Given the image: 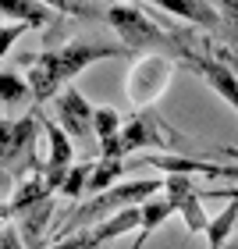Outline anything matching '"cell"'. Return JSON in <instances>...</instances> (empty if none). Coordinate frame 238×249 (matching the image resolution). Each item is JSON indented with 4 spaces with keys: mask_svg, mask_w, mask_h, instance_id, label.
<instances>
[{
    "mask_svg": "<svg viewBox=\"0 0 238 249\" xmlns=\"http://www.w3.org/2000/svg\"><path fill=\"white\" fill-rule=\"evenodd\" d=\"M210 57L221 61L231 75H238V47H231V43L228 47H224V43H210Z\"/></svg>",
    "mask_w": 238,
    "mask_h": 249,
    "instance_id": "24",
    "label": "cell"
},
{
    "mask_svg": "<svg viewBox=\"0 0 238 249\" xmlns=\"http://www.w3.org/2000/svg\"><path fill=\"white\" fill-rule=\"evenodd\" d=\"M164 192H167V199L174 203V210L181 213L185 228H188L192 235H206L210 217H206V210H203V203H199L196 182H192L188 175H167V178H164Z\"/></svg>",
    "mask_w": 238,
    "mask_h": 249,
    "instance_id": "9",
    "label": "cell"
},
{
    "mask_svg": "<svg viewBox=\"0 0 238 249\" xmlns=\"http://www.w3.org/2000/svg\"><path fill=\"white\" fill-rule=\"evenodd\" d=\"M178 71L174 57H164V53H146L132 64L128 71V100L135 110H150V104L160 100V93L171 86V78Z\"/></svg>",
    "mask_w": 238,
    "mask_h": 249,
    "instance_id": "5",
    "label": "cell"
},
{
    "mask_svg": "<svg viewBox=\"0 0 238 249\" xmlns=\"http://www.w3.org/2000/svg\"><path fill=\"white\" fill-rule=\"evenodd\" d=\"M0 11L7 21H21L29 29H47L53 21V11L39 0H0Z\"/></svg>",
    "mask_w": 238,
    "mask_h": 249,
    "instance_id": "14",
    "label": "cell"
},
{
    "mask_svg": "<svg viewBox=\"0 0 238 249\" xmlns=\"http://www.w3.org/2000/svg\"><path fill=\"white\" fill-rule=\"evenodd\" d=\"M50 196H57V192H50L47 178H43V175H29L25 182H21V185L15 189L11 203L4 207V221H15V217H21L25 210L39 207V203H43V199H50Z\"/></svg>",
    "mask_w": 238,
    "mask_h": 249,
    "instance_id": "13",
    "label": "cell"
},
{
    "mask_svg": "<svg viewBox=\"0 0 238 249\" xmlns=\"http://www.w3.org/2000/svg\"><path fill=\"white\" fill-rule=\"evenodd\" d=\"M43 132V114L32 110L25 118H7L0 124V164L7 167L15 178L25 182V175H43V164L39 153H36V139Z\"/></svg>",
    "mask_w": 238,
    "mask_h": 249,
    "instance_id": "4",
    "label": "cell"
},
{
    "mask_svg": "<svg viewBox=\"0 0 238 249\" xmlns=\"http://www.w3.org/2000/svg\"><path fill=\"white\" fill-rule=\"evenodd\" d=\"M150 4L167 11V15H174V18H181V21H188V25H199L203 32H210V36H228L221 7H213L210 0H150Z\"/></svg>",
    "mask_w": 238,
    "mask_h": 249,
    "instance_id": "11",
    "label": "cell"
},
{
    "mask_svg": "<svg viewBox=\"0 0 238 249\" xmlns=\"http://www.w3.org/2000/svg\"><path fill=\"white\" fill-rule=\"evenodd\" d=\"M139 224H142V207H128V210H121V213H114V217H107V221H100L96 228H89L96 235L100 242H114L118 235H124V231H139Z\"/></svg>",
    "mask_w": 238,
    "mask_h": 249,
    "instance_id": "17",
    "label": "cell"
},
{
    "mask_svg": "<svg viewBox=\"0 0 238 249\" xmlns=\"http://www.w3.org/2000/svg\"><path fill=\"white\" fill-rule=\"evenodd\" d=\"M93 128H96V139H114V135H121V114L114 107H96V118H93Z\"/></svg>",
    "mask_w": 238,
    "mask_h": 249,
    "instance_id": "22",
    "label": "cell"
},
{
    "mask_svg": "<svg viewBox=\"0 0 238 249\" xmlns=\"http://www.w3.org/2000/svg\"><path fill=\"white\" fill-rule=\"evenodd\" d=\"M0 242H4V249H25V242H21V231L15 228V224H4V235H0Z\"/></svg>",
    "mask_w": 238,
    "mask_h": 249,
    "instance_id": "28",
    "label": "cell"
},
{
    "mask_svg": "<svg viewBox=\"0 0 238 249\" xmlns=\"http://www.w3.org/2000/svg\"><path fill=\"white\" fill-rule=\"evenodd\" d=\"M103 18L114 25V32L124 43V50H135L139 57H146V53H164V57H174V61H185L188 57L185 43H181L174 32H167L160 21H153L142 7L114 4Z\"/></svg>",
    "mask_w": 238,
    "mask_h": 249,
    "instance_id": "2",
    "label": "cell"
},
{
    "mask_svg": "<svg viewBox=\"0 0 238 249\" xmlns=\"http://www.w3.org/2000/svg\"><path fill=\"white\" fill-rule=\"evenodd\" d=\"M53 196L50 199H43L39 207H32V210H25L21 213V242H25V249H39L43 246V235H47V228H50V217H53Z\"/></svg>",
    "mask_w": 238,
    "mask_h": 249,
    "instance_id": "15",
    "label": "cell"
},
{
    "mask_svg": "<svg viewBox=\"0 0 238 249\" xmlns=\"http://www.w3.org/2000/svg\"><path fill=\"white\" fill-rule=\"evenodd\" d=\"M29 96H32L29 78H21L15 68H4V75H0V100H4V107H18Z\"/></svg>",
    "mask_w": 238,
    "mask_h": 249,
    "instance_id": "20",
    "label": "cell"
},
{
    "mask_svg": "<svg viewBox=\"0 0 238 249\" xmlns=\"http://www.w3.org/2000/svg\"><path fill=\"white\" fill-rule=\"evenodd\" d=\"M235 224H238V203L231 199L228 207L210 221V228H206V249H224V246H228Z\"/></svg>",
    "mask_w": 238,
    "mask_h": 249,
    "instance_id": "18",
    "label": "cell"
},
{
    "mask_svg": "<svg viewBox=\"0 0 238 249\" xmlns=\"http://www.w3.org/2000/svg\"><path fill=\"white\" fill-rule=\"evenodd\" d=\"M185 61H188V68L196 75L206 78V86L213 89V93H217L221 100H228V104L238 110V75H231L228 68H224L221 61H213L210 53H199V50H192V47H188V57Z\"/></svg>",
    "mask_w": 238,
    "mask_h": 249,
    "instance_id": "12",
    "label": "cell"
},
{
    "mask_svg": "<svg viewBox=\"0 0 238 249\" xmlns=\"http://www.w3.org/2000/svg\"><path fill=\"white\" fill-rule=\"evenodd\" d=\"M53 114H57V124L71 135V139H89V135H96V128H93L96 107L89 104L78 89H64V93L53 100Z\"/></svg>",
    "mask_w": 238,
    "mask_h": 249,
    "instance_id": "10",
    "label": "cell"
},
{
    "mask_svg": "<svg viewBox=\"0 0 238 249\" xmlns=\"http://www.w3.org/2000/svg\"><path fill=\"white\" fill-rule=\"evenodd\" d=\"M124 47L114 43H96V39H71L64 47H47L43 53H25L29 64V86H32V100L47 104L57 96V89L68 86L78 71H85L89 64L107 61V57H121Z\"/></svg>",
    "mask_w": 238,
    "mask_h": 249,
    "instance_id": "1",
    "label": "cell"
},
{
    "mask_svg": "<svg viewBox=\"0 0 238 249\" xmlns=\"http://www.w3.org/2000/svg\"><path fill=\"white\" fill-rule=\"evenodd\" d=\"M43 135H47V164H43V178H47L50 192H61L64 178L71 175L75 167V146H71V135L53 118H43Z\"/></svg>",
    "mask_w": 238,
    "mask_h": 249,
    "instance_id": "8",
    "label": "cell"
},
{
    "mask_svg": "<svg viewBox=\"0 0 238 249\" xmlns=\"http://www.w3.org/2000/svg\"><path fill=\"white\" fill-rule=\"evenodd\" d=\"M203 196H217V199H228V203L235 199V203H238V185H235V189H206Z\"/></svg>",
    "mask_w": 238,
    "mask_h": 249,
    "instance_id": "29",
    "label": "cell"
},
{
    "mask_svg": "<svg viewBox=\"0 0 238 249\" xmlns=\"http://www.w3.org/2000/svg\"><path fill=\"white\" fill-rule=\"evenodd\" d=\"M39 4H47L50 11H57V15H75V18H96V11L82 4V0H39Z\"/></svg>",
    "mask_w": 238,
    "mask_h": 249,
    "instance_id": "23",
    "label": "cell"
},
{
    "mask_svg": "<svg viewBox=\"0 0 238 249\" xmlns=\"http://www.w3.org/2000/svg\"><path fill=\"white\" fill-rule=\"evenodd\" d=\"M174 203L171 199H146L142 203V224H139V231H135V242H132V249H142L146 242H150V235L160 228V224L167 221V217H174Z\"/></svg>",
    "mask_w": 238,
    "mask_h": 249,
    "instance_id": "16",
    "label": "cell"
},
{
    "mask_svg": "<svg viewBox=\"0 0 238 249\" xmlns=\"http://www.w3.org/2000/svg\"><path fill=\"white\" fill-rule=\"evenodd\" d=\"M128 171V160H110V157H100L96 167H93V178H89V192L93 196H100V192L114 189L118 178Z\"/></svg>",
    "mask_w": 238,
    "mask_h": 249,
    "instance_id": "19",
    "label": "cell"
},
{
    "mask_svg": "<svg viewBox=\"0 0 238 249\" xmlns=\"http://www.w3.org/2000/svg\"><path fill=\"white\" fill-rule=\"evenodd\" d=\"M164 189L160 178H139V182H118L114 189H107V192H100V196H93L89 203H78V207L71 210V217H68L61 224V235L64 239H71V235L82 228H89V224H96L100 221H107V217H114V213L121 210H128V207H142L146 199H153L156 192Z\"/></svg>",
    "mask_w": 238,
    "mask_h": 249,
    "instance_id": "3",
    "label": "cell"
},
{
    "mask_svg": "<svg viewBox=\"0 0 238 249\" xmlns=\"http://www.w3.org/2000/svg\"><path fill=\"white\" fill-rule=\"evenodd\" d=\"M132 167H153L164 175H206V178H228L238 182V164H217V160H203V157H181V153H139L135 160H128Z\"/></svg>",
    "mask_w": 238,
    "mask_h": 249,
    "instance_id": "7",
    "label": "cell"
},
{
    "mask_svg": "<svg viewBox=\"0 0 238 249\" xmlns=\"http://www.w3.org/2000/svg\"><path fill=\"white\" fill-rule=\"evenodd\" d=\"M21 32H29V25H21V21H7L4 25V39H0V57H11V47H15V39Z\"/></svg>",
    "mask_w": 238,
    "mask_h": 249,
    "instance_id": "27",
    "label": "cell"
},
{
    "mask_svg": "<svg viewBox=\"0 0 238 249\" xmlns=\"http://www.w3.org/2000/svg\"><path fill=\"white\" fill-rule=\"evenodd\" d=\"M217 4H221L224 25H228V43L238 47V0H217Z\"/></svg>",
    "mask_w": 238,
    "mask_h": 249,
    "instance_id": "25",
    "label": "cell"
},
{
    "mask_svg": "<svg viewBox=\"0 0 238 249\" xmlns=\"http://www.w3.org/2000/svg\"><path fill=\"white\" fill-rule=\"evenodd\" d=\"M50 249H103V242H100L93 231H82V235H71V239H61Z\"/></svg>",
    "mask_w": 238,
    "mask_h": 249,
    "instance_id": "26",
    "label": "cell"
},
{
    "mask_svg": "<svg viewBox=\"0 0 238 249\" xmlns=\"http://www.w3.org/2000/svg\"><path fill=\"white\" fill-rule=\"evenodd\" d=\"M93 167L96 164H89V160H82V164H75L71 167V175L64 178V185H61V192L57 196H64V199H82L85 192H89V178H93Z\"/></svg>",
    "mask_w": 238,
    "mask_h": 249,
    "instance_id": "21",
    "label": "cell"
},
{
    "mask_svg": "<svg viewBox=\"0 0 238 249\" xmlns=\"http://www.w3.org/2000/svg\"><path fill=\"white\" fill-rule=\"evenodd\" d=\"M121 146H124V153H146V150L171 153L178 146H188V139L178 135L174 128H167V121L156 118L153 110H135L121 128Z\"/></svg>",
    "mask_w": 238,
    "mask_h": 249,
    "instance_id": "6",
    "label": "cell"
}]
</instances>
